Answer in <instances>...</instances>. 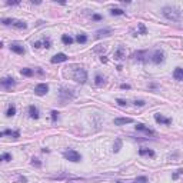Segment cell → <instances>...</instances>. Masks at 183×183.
<instances>
[{
  "instance_id": "6da1fadb",
  "label": "cell",
  "mask_w": 183,
  "mask_h": 183,
  "mask_svg": "<svg viewBox=\"0 0 183 183\" xmlns=\"http://www.w3.org/2000/svg\"><path fill=\"white\" fill-rule=\"evenodd\" d=\"M163 12V16L168 20H172V22H179L180 20V10L177 7H173V6H164L162 9Z\"/></svg>"
},
{
  "instance_id": "7a4b0ae2",
  "label": "cell",
  "mask_w": 183,
  "mask_h": 183,
  "mask_svg": "<svg viewBox=\"0 0 183 183\" xmlns=\"http://www.w3.org/2000/svg\"><path fill=\"white\" fill-rule=\"evenodd\" d=\"M2 23H3L4 26H13V27H16V29H26L27 27L26 22H23V20H17V19H3L2 20Z\"/></svg>"
},
{
  "instance_id": "3957f363",
  "label": "cell",
  "mask_w": 183,
  "mask_h": 183,
  "mask_svg": "<svg viewBox=\"0 0 183 183\" xmlns=\"http://www.w3.org/2000/svg\"><path fill=\"white\" fill-rule=\"evenodd\" d=\"M73 79L77 83L83 85V83H86V80H87V73H86V70L83 67H77V69L73 72Z\"/></svg>"
},
{
  "instance_id": "277c9868",
  "label": "cell",
  "mask_w": 183,
  "mask_h": 183,
  "mask_svg": "<svg viewBox=\"0 0 183 183\" xmlns=\"http://www.w3.org/2000/svg\"><path fill=\"white\" fill-rule=\"evenodd\" d=\"M63 156L66 157L67 160H70V162H80V155H79L76 150H67V152L63 153Z\"/></svg>"
},
{
  "instance_id": "5b68a950",
  "label": "cell",
  "mask_w": 183,
  "mask_h": 183,
  "mask_svg": "<svg viewBox=\"0 0 183 183\" xmlns=\"http://www.w3.org/2000/svg\"><path fill=\"white\" fill-rule=\"evenodd\" d=\"M152 62L156 63V64H159V63L164 62V53L162 50H156L152 56Z\"/></svg>"
},
{
  "instance_id": "8992f818",
  "label": "cell",
  "mask_w": 183,
  "mask_h": 183,
  "mask_svg": "<svg viewBox=\"0 0 183 183\" xmlns=\"http://www.w3.org/2000/svg\"><path fill=\"white\" fill-rule=\"evenodd\" d=\"M47 90H49V86H47L46 83H40V85H37L35 87V93L37 94V96H43V94L47 93Z\"/></svg>"
},
{
  "instance_id": "52a82bcc",
  "label": "cell",
  "mask_w": 183,
  "mask_h": 183,
  "mask_svg": "<svg viewBox=\"0 0 183 183\" xmlns=\"http://www.w3.org/2000/svg\"><path fill=\"white\" fill-rule=\"evenodd\" d=\"M60 98H62V102H63V105H64V102H67L69 99H73V93H72V90L62 89L60 90Z\"/></svg>"
},
{
  "instance_id": "ba28073f",
  "label": "cell",
  "mask_w": 183,
  "mask_h": 183,
  "mask_svg": "<svg viewBox=\"0 0 183 183\" xmlns=\"http://www.w3.org/2000/svg\"><path fill=\"white\" fill-rule=\"evenodd\" d=\"M136 130H140V132H144L146 135H150V136H155V132H153L152 129H149V127H146V126L143 125V123H137L136 126Z\"/></svg>"
},
{
  "instance_id": "9c48e42d",
  "label": "cell",
  "mask_w": 183,
  "mask_h": 183,
  "mask_svg": "<svg viewBox=\"0 0 183 183\" xmlns=\"http://www.w3.org/2000/svg\"><path fill=\"white\" fill-rule=\"evenodd\" d=\"M132 122H133L132 117H117V119H114V125H116V126H122V125L132 123Z\"/></svg>"
},
{
  "instance_id": "30bf717a",
  "label": "cell",
  "mask_w": 183,
  "mask_h": 183,
  "mask_svg": "<svg viewBox=\"0 0 183 183\" xmlns=\"http://www.w3.org/2000/svg\"><path fill=\"white\" fill-rule=\"evenodd\" d=\"M155 120L157 122V123H163V125H170V123H172V119L162 116V114H159V113L155 114Z\"/></svg>"
},
{
  "instance_id": "8fae6325",
  "label": "cell",
  "mask_w": 183,
  "mask_h": 183,
  "mask_svg": "<svg viewBox=\"0 0 183 183\" xmlns=\"http://www.w3.org/2000/svg\"><path fill=\"white\" fill-rule=\"evenodd\" d=\"M67 60V56L64 53H57L52 57V63H62V62H66Z\"/></svg>"
},
{
  "instance_id": "7c38bea8",
  "label": "cell",
  "mask_w": 183,
  "mask_h": 183,
  "mask_svg": "<svg viewBox=\"0 0 183 183\" xmlns=\"http://www.w3.org/2000/svg\"><path fill=\"white\" fill-rule=\"evenodd\" d=\"M10 49H12V52L17 53V55H24L23 46H20V44H17V43H12V44H10Z\"/></svg>"
},
{
  "instance_id": "4fadbf2b",
  "label": "cell",
  "mask_w": 183,
  "mask_h": 183,
  "mask_svg": "<svg viewBox=\"0 0 183 183\" xmlns=\"http://www.w3.org/2000/svg\"><path fill=\"white\" fill-rule=\"evenodd\" d=\"M15 83L16 82H15V79H13V77H6V79H3V80H2V86H3V87H6V89L12 87Z\"/></svg>"
},
{
  "instance_id": "5bb4252c",
  "label": "cell",
  "mask_w": 183,
  "mask_h": 183,
  "mask_svg": "<svg viewBox=\"0 0 183 183\" xmlns=\"http://www.w3.org/2000/svg\"><path fill=\"white\" fill-rule=\"evenodd\" d=\"M2 136H12L13 139H17L20 136V133L17 130H4V132H2Z\"/></svg>"
},
{
  "instance_id": "9a60e30c",
  "label": "cell",
  "mask_w": 183,
  "mask_h": 183,
  "mask_svg": "<svg viewBox=\"0 0 183 183\" xmlns=\"http://www.w3.org/2000/svg\"><path fill=\"white\" fill-rule=\"evenodd\" d=\"M173 77L176 80H183V69L182 67H176L175 72H173Z\"/></svg>"
},
{
  "instance_id": "2e32d148",
  "label": "cell",
  "mask_w": 183,
  "mask_h": 183,
  "mask_svg": "<svg viewBox=\"0 0 183 183\" xmlns=\"http://www.w3.org/2000/svg\"><path fill=\"white\" fill-rule=\"evenodd\" d=\"M29 113H30V116L33 117V119H39V110H37V107L36 106H29Z\"/></svg>"
},
{
  "instance_id": "e0dca14e",
  "label": "cell",
  "mask_w": 183,
  "mask_h": 183,
  "mask_svg": "<svg viewBox=\"0 0 183 183\" xmlns=\"http://www.w3.org/2000/svg\"><path fill=\"white\" fill-rule=\"evenodd\" d=\"M148 55V52H137V53H135L133 55V57L136 59V60H140V62H144L146 59H144V56Z\"/></svg>"
},
{
  "instance_id": "ac0fdd59",
  "label": "cell",
  "mask_w": 183,
  "mask_h": 183,
  "mask_svg": "<svg viewBox=\"0 0 183 183\" xmlns=\"http://www.w3.org/2000/svg\"><path fill=\"white\" fill-rule=\"evenodd\" d=\"M123 55H125V49L123 47H119L117 49V52L114 53V59H117V60H120V59H123Z\"/></svg>"
},
{
  "instance_id": "d6986e66",
  "label": "cell",
  "mask_w": 183,
  "mask_h": 183,
  "mask_svg": "<svg viewBox=\"0 0 183 183\" xmlns=\"http://www.w3.org/2000/svg\"><path fill=\"white\" fill-rule=\"evenodd\" d=\"M139 155H142V156H144V155H148V156H155V152L153 150H150V149H140L139 150Z\"/></svg>"
},
{
  "instance_id": "ffe728a7",
  "label": "cell",
  "mask_w": 183,
  "mask_h": 183,
  "mask_svg": "<svg viewBox=\"0 0 183 183\" xmlns=\"http://www.w3.org/2000/svg\"><path fill=\"white\" fill-rule=\"evenodd\" d=\"M94 83H96L98 86H103V85H105V79L102 77L100 74H96V77H94Z\"/></svg>"
},
{
  "instance_id": "44dd1931",
  "label": "cell",
  "mask_w": 183,
  "mask_h": 183,
  "mask_svg": "<svg viewBox=\"0 0 183 183\" xmlns=\"http://www.w3.org/2000/svg\"><path fill=\"white\" fill-rule=\"evenodd\" d=\"M62 42L64 43V44H72V43H73V39H72L70 36L63 35V36H62Z\"/></svg>"
},
{
  "instance_id": "7402d4cb",
  "label": "cell",
  "mask_w": 183,
  "mask_h": 183,
  "mask_svg": "<svg viewBox=\"0 0 183 183\" xmlns=\"http://www.w3.org/2000/svg\"><path fill=\"white\" fill-rule=\"evenodd\" d=\"M6 114H7V117H12V116H15L16 114V107L15 106H9V109H7V113H6Z\"/></svg>"
},
{
  "instance_id": "603a6c76",
  "label": "cell",
  "mask_w": 183,
  "mask_h": 183,
  "mask_svg": "<svg viewBox=\"0 0 183 183\" xmlns=\"http://www.w3.org/2000/svg\"><path fill=\"white\" fill-rule=\"evenodd\" d=\"M109 35H110L109 29H105V30H98V33H96L98 37H102V36H109Z\"/></svg>"
},
{
  "instance_id": "cb8c5ba5",
  "label": "cell",
  "mask_w": 183,
  "mask_h": 183,
  "mask_svg": "<svg viewBox=\"0 0 183 183\" xmlns=\"http://www.w3.org/2000/svg\"><path fill=\"white\" fill-rule=\"evenodd\" d=\"M76 40H77L79 43H86V42H87V36L82 33V35H79L77 37H76Z\"/></svg>"
},
{
  "instance_id": "d4e9b609",
  "label": "cell",
  "mask_w": 183,
  "mask_h": 183,
  "mask_svg": "<svg viewBox=\"0 0 183 183\" xmlns=\"http://www.w3.org/2000/svg\"><path fill=\"white\" fill-rule=\"evenodd\" d=\"M110 13H112L113 16H122L123 15V10H120V9H112Z\"/></svg>"
},
{
  "instance_id": "484cf974",
  "label": "cell",
  "mask_w": 183,
  "mask_h": 183,
  "mask_svg": "<svg viewBox=\"0 0 183 183\" xmlns=\"http://www.w3.org/2000/svg\"><path fill=\"white\" fill-rule=\"evenodd\" d=\"M22 74H23V76H31V74H33V70H31V69H22Z\"/></svg>"
},
{
  "instance_id": "4316f807",
  "label": "cell",
  "mask_w": 183,
  "mask_h": 183,
  "mask_svg": "<svg viewBox=\"0 0 183 183\" xmlns=\"http://www.w3.org/2000/svg\"><path fill=\"white\" fill-rule=\"evenodd\" d=\"M2 160H4V162L12 160V155H9V153H3V155H2Z\"/></svg>"
},
{
  "instance_id": "83f0119b",
  "label": "cell",
  "mask_w": 183,
  "mask_h": 183,
  "mask_svg": "<svg viewBox=\"0 0 183 183\" xmlns=\"http://www.w3.org/2000/svg\"><path fill=\"white\" fill-rule=\"evenodd\" d=\"M139 31H140V35H146V27L143 23H139Z\"/></svg>"
},
{
  "instance_id": "f1b7e54d",
  "label": "cell",
  "mask_w": 183,
  "mask_h": 183,
  "mask_svg": "<svg viewBox=\"0 0 183 183\" xmlns=\"http://www.w3.org/2000/svg\"><path fill=\"white\" fill-rule=\"evenodd\" d=\"M120 144H122L120 139H117V140H116V146H114V152H119V150H120Z\"/></svg>"
},
{
  "instance_id": "f546056e",
  "label": "cell",
  "mask_w": 183,
  "mask_h": 183,
  "mask_svg": "<svg viewBox=\"0 0 183 183\" xmlns=\"http://www.w3.org/2000/svg\"><path fill=\"white\" fill-rule=\"evenodd\" d=\"M42 44H43V47H50V40L44 39V40L42 42Z\"/></svg>"
},
{
  "instance_id": "4dcf8cb0",
  "label": "cell",
  "mask_w": 183,
  "mask_h": 183,
  "mask_svg": "<svg viewBox=\"0 0 183 183\" xmlns=\"http://www.w3.org/2000/svg\"><path fill=\"white\" fill-rule=\"evenodd\" d=\"M57 114H59V113L56 112V110H53V112H52V120H53V122L57 119Z\"/></svg>"
},
{
  "instance_id": "1f68e13d",
  "label": "cell",
  "mask_w": 183,
  "mask_h": 183,
  "mask_svg": "<svg viewBox=\"0 0 183 183\" xmlns=\"http://www.w3.org/2000/svg\"><path fill=\"white\" fill-rule=\"evenodd\" d=\"M117 103H119V105H120V106H126V105H127V102H125V100H122V99H117Z\"/></svg>"
},
{
  "instance_id": "d6a6232c",
  "label": "cell",
  "mask_w": 183,
  "mask_h": 183,
  "mask_svg": "<svg viewBox=\"0 0 183 183\" xmlns=\"http://www.w3.org/2000/svg\"><path fill=\"white\" fill-rule=\"evenodd\" d=\"M135 105L136 106H144V100H136L135 102Z\"/></svg>"
},
{
  "instance_id": "836d02e7",
  "label": "cell",
  "mask_w": 183,
  "mask_h": 183,
  "mask_svg": "<svg viewBox=\"0 0 183 183\" xmlns=\"http://www.w3.org/2000/svg\"><path fill=\"white\" fill-rule=\"evenodd\" d=\"M92 19L93 20H102V16L100 15H93L92 16Z\"/></svg>"
},
{
  "instance_id": "e575fe53",
  "label": "cell",
  "mask_w": 183,
  "mask_h": 183,
  "mask_svg": "<svg viewBox=\"0 0 183 183\" xmlns=\"http://www.w3.org/2000/svg\"><path fill=\"white\" fill-rule=\"evenodd\" d=\"M33 164H36V166H40V162H39V159H33V162H31Z\"/></svg>"
},
{
  "instance_id": "d590c367",
  "label": "cell",
  "mask_w": 183,
  "mask_h": 183,
  "mask_svg": "<svg viewBox=\"0 0 183 183\" xmlns=\"http://www.w3.org/2000/svg\"><path fill=\"white\" fill-rule=\"evenodd\" d=\"M137 182H143V183H146V182H148V179H146V177H139V179H137Z\"/></svg>"
},
{
  "instance_id": "8d00e7d4",
  "label": "cell",
  "mask_w": 183,
  "mask_h": 183,
  "mask_svg": "<svg viewBox=\"0 0 183 183\" xmlns=\"http://www.w3.org/2000/svg\"><path fill=\"white\" fill-rule=\"evenodd\" d=\"M120 87H122V89H129V87H130V86H129V85H122Z\"/></svg>"
},
{
  "instance_id": "74e56055",
  "label": "cell",
  "mask_w": 183,
  "mask_h": 183,
  "mask_svg": "<svg viewBox=\"0 0 183 183\" xmlns=\"http://www.w3.org/2000/svg\"><path fill=\"white\" fill-rule=\"evenodd\" d=\"M6 4H19V2H7Z\"/></svg>"
},
{
  "instance_id": "f35d334b",
  "label": "cell",
  "mask_w": 183,
  "mask_h": 183,
  "mask_svg": "<svg viewBox=\"0 0 183 183\" xmlns=\"http://www.w3.org/2000/svg\"><path fill=\"white\" fill-rule=\"evenodd\" d=\"M100 60H102V62H103V63H106V62H107V59H106V57H103V56H102V57H100Z\"/></svg>"
},
{
  "instance_id": "ab89813d",
  "label": "cell",
  "mask_w": 183,
  "mask_h": 183,
  "mask_svg": "<svg viewBox=\"0 0 183 183\" xmlns=\"http://www.w3.org/2000/svg\"><path fill=\"white\" fill-rule=\"evenodd\" d=\"M117 183H122V182H117Z\"/></svg>"
}]
</instances>
